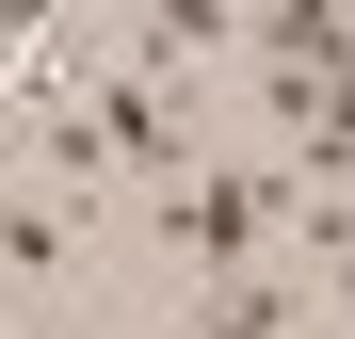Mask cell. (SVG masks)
Wrapping results in <instances>:
<instances>
[{
	"label": "cell",
	"instance_id": "1",
	"mask_svg": "<svg viewBox=\"0 0 355 339\" xmlns=\"http://www.w3.org/2000/svg\"><path fill=\"white\" fill-rule=\"evenodd\" d=\"M0 275H17L33 323H49V291L81 307V210H49V178H17V210H0Z\"/></svg>",
	"mask_w": 355,
	"mask_h": 339
},
{
	"label": "cell",
	"instance_id": "2",
	"mask_svg": "<svg viewBox=\"0 0 355 339\" xmlns=\"http://www.w3.org/2000/svg\"><path fill=\"white\" fill-rule=\"evenodd\" d=\"M33 339H97V323H81V307H65V323H33Z\"/></svg>",
	"mask_w": 355,
	"mask_h": 339
}]
</instances>
